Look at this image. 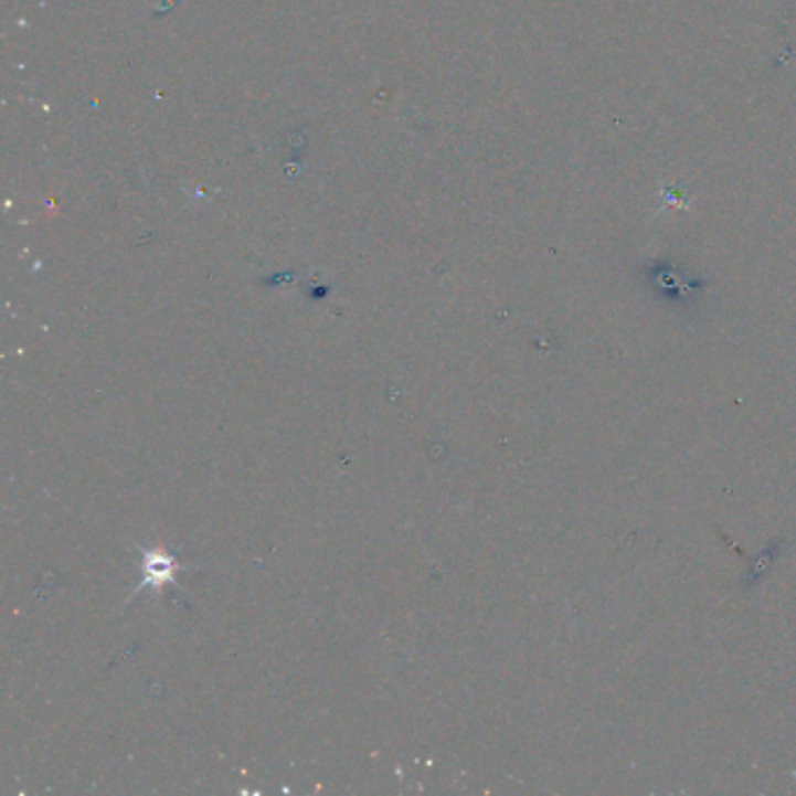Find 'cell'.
<instances>
[{
  "instance_id": "6da1fadb",
  "label": "cell",
  "mask_w": 796,
  "mask_h": 796,
  "mask_svg": "<svg viewBox=\"0 0 796 796\" xmlns=\"http://www.w3.org/2000/svg\"><path fill=\"white\" fill-rule=\"evenodd\" d=\"M176 573H178V561L167 554V551H146L142 556V584L140 588L152 586V588H161L164 584H176Z\"/></svg>"
}]
</instances>
